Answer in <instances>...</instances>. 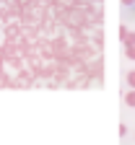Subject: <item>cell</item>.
I'll use <instances>...</instances> for the list:
<instances>
[{"mask_svg":"<svg viewBox=\"0 0 135 145\" xmlns=\"http://www.w3.org/2000/svg\"><path fill=\"white\" fill-rule=\"evenodd\" d=\"M96 3H0V86L86 88L104 80Z\"/></svg>","mask_w":135,"mask_h":145,"instance_id":"obj_1","label":"cell"},{"mask_svg":"<svg viewBox=\"0 0 135 145\" xmlns=\"http://www.w3.org/2000/svg\"><path fill=\"white\" fill-rule=\"evenodd\" d=\"M120 39H122L125 49H132L135 47V31H130L127 26H120Z\"/></svg>","mask_w":135,"mask_h":145,"instance_id":"obj_2","label":"cell"},{"mask_svg":"<svg viewBox=\"0 0 135 145\" xmlns=\"http://www.w3.org/2000/svg\"><path fill=\"white\" fill-rule=\"evenodd\" d=\"M125 106L135 109V91H127V93H125Z\"/></svg>","mask_w":135,"mask_h":145,"instance_id":"obj_3","label":"cell"},{"mask_svg":"<svg viewBox=\"0 0 135 145\" xmlns=\"http://www.w3.org/2000/svg\"><path fill=\"white\" fill-rule=\"evenodd\" d=\"M125 80H127L130 91H135V70H130V72H127V75H125Z\"/></svg>","mask_w":135,"mask_h":145,"instance_id":"obj_4","label":"cell"},{"mask_svg":"<svg viewBox=\"0 0 135 145\" xmlns=\"http://www.w3.org/2000/svg\"><path fill=\"white\" fill-rule=\"evenodd\" d=\"M127 132H130V127H127V124H125V122H122V124H120V137H125V135H127Z\"/></svg>","mask_w":135,"mask_h":145,"instance_id":"obj_5","label":"cell"},{"mask_svg":"<svg viewBox=\"0 0 135 145\" xmlns=\"http://www.w3.org/2000/svg\"><path fill=\"white\" fill-rule=\"evenodd\" d=\"M125 57H127V60H135V47H132V49H125Z\"/></svg>","mask_w":135,"mask_h":145,"instance_id":"obj_6","label":"cell"}]
</instances>
